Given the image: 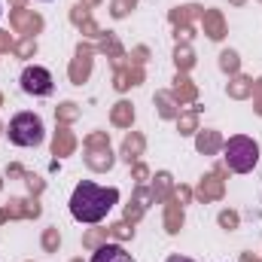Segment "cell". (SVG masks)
<instances>
[{"instance_id": "cell-1", "label": "cell", "mask_w": 262, "mask_h": 262, "mask_svg": "<svg viewBox=\"0 0 262 262\" xmlns=\"http://www.w3.org/2000/svg\"><path fill=\"white\" fill-rule=\"evenodd\" d=\"M119 204V189L116 186H101L92 180L76 183L73 195H70V213L76 223H101L107 220V213Z\"/></svg>"}, {"instance_id": "cell-2", "label": "cell", "mask_w": 262, "mask_h": 262, "mask_svg": "<svg viewBox=\"0 0 262 262\" xmlns=\"http://www.w3.org/2000/svg\"><path fill=\"white\" fill-rule=\"evenodd\" d=\"M223 159L229 165V171L235 174H250L256 165H259V143L247 134H235L226 140L223 146Z\"/></svg>"}, {"instance_id": "cell-3", "label": "cell", "mask_w": 262, "mask_h": 262, "mask_svg": "<svg viewBox=\"0 0 262 262\" xmlns=\"http://www.w3.org/2000/svg\"><path fill=\"white\" fill-rule=\"evenodd\" d=\"M6 137L15 146H40L46 140V125H43V119L37 113H15L9 119Z\"/></svg>"}, {"instance_id": "cell-4", "label": "cell", "mask_w": 262, "mask_h": 262, "mask_svg": "<svg viewBox=\"0 0 262 262\" xmlns=\"http://www.w3.org/2000/svg\"><path fill=\"white\" fill-rule=\"evenodd\" d=\"M18 82H21V89H25L28 95H34V98H46V95H52V89H55L52 73H49L46 67H40V64L25 67L21 76H18Z\"/></svg>"}, {"instance_id": "cell-5", "label": "cell", "mask_w": 262, "mask_h": 262, "mask_svg": "<svg viewBox=\"0 0 262 262\" xmlns=\"http://www.w3.org/2000/svg\"><path fill=\"white\" fill-rule=\"evenodd\" d=\"M92 262H134V256L122 244H104L92 253Z\"/></svg>"}, {"instance_id": "cell-6", "label": "cell", "mask_w": 262, "mask_h": 262, "mask_svg": "<svg viewBox=\"0 0 262 262\" xmlns=\"http://www.w3.org/2000/svg\"><path fill=\"white\" fill-rule=\"evenodd\" d=\"M165 262H195V259H189V256H180V253H174V256H168Z\"/></svg>"}, {"instance_id": "cell-7", "label": "cell", "mask_w": 262, "mask_h": 262, "mask_svg": "<svg viewBox=\"0 0 262 262\" xmlns=\"http://www.w3.org/2000/svg\"><path fill=\"white\" fill-rule=\"evenodd\" d=\"M0 15H3V9H0Z\"/></svg>"}]
</instances>
